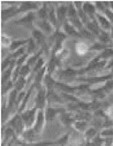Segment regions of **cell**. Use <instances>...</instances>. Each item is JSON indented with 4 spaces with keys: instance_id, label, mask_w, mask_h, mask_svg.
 Segmentation results:
<instances>
[{
    "instance_id": "55",
    "label": "cell",
    "mask_w": 113,
    "mask_h": 146,
    "mask_svg": "<svg viewBox=\"0 0 113 146\" xmlns=\"http://www.w3.org/2000/svg\"><path fill=\"white\" fill-rule=\"evenodd\" d=\"M28 54H24L23 56H22L21 57H20V58L18 60L17 62H16L17 66L20 67V66L22 64V63H23L24 60L26 59V57L28 56Z\"/></svg>"
},
{
    "instance_id": "38",
    "label": "cell",
    "mask_w": 113,
    "mask_h": 146,
    "mask_svg": "<svg viewBox=\"0 0 113 146\" xmlns=\"http://www.w3.org/2000/svg\"><path fill=\"white\" fill-rule=\"evenodd\" d=\"M67 15L69 18V19L77 17V12L72 3H70V4L69 5V7H68Z\"/></svg>"
},
{
    "instance_id": "7",
    "label": "cell",
    "mask_w": 113,
    "mask_h": 146,
    "mask_svg": "<svg viewBox=\"0 0 113 146\" xmlns=\"http://www.w3.org/2000/svg\"><path fill=\"white\" fill-rule=\"evenodd\" d=\"M64 111H65V110L64 108H48L46 109L44 113L46 120L47 121H52L58 113L61 114Z\"/></svg>"
},
{
    "instance_id": "1",
    "label": "cell",
    "mask_w": 113,
    "mask_h": 146,
    "mask_svg": "<svg viewBox=\"0 0 113 146\" xmlns=\"http://www.w3.org/2000/svg\"><path fill=\"white\" fill-rule=\"evenodd\" d=\"M7 125L8 127L14 130L17 138L24 131V128L25 127L23 120L19 113L15 115L12 117L7 123Z\"/></svg>"
},
{
    "instance_id": "49",
    "label": "cell",
    "mask_w": 113,
    "mask_h": 146,
    "mask_svg": "<svg viewBox=\"0 0 113 146\" xmlns=\"http://www.w3.org/2000/svg\"><path fill=\"white\" fill-rule=\"evenodd\" d=\"M28 54L33 53L35 50V44L33 40L30 38L28 42Z\"/></svg>"
},
{
    "instance_id": "42",
    "label": "cell",
    "mask_w": 113,
    "mask_h": 146,
    "mask_svg": "<svg viewBox=\"0 0 113 146\" xmlns=\"http://www.w3.org/2000/svg\"><path fill=\"white\" fill-rule=\"evenodd\" d=\"M72 23L74 25V27L78 28L79 31L83 29V25H82V22L79 20V19L78 17H75L73 18L69 19Z\"/></svg>"
},
{
    "instance_id": "17",
    "label": "cell",
    "mask_w": 113,
    "mask_h": 146,
    "mask_svg": "<svg viewBox=\"0 0 113 146\" xmlns=\"http://www.w3.org/2000/svg\"><path fill=\"white\" fill-rule=\"evenodd\" d=\"M34 87V84L32 85V86L30 87V89L28 90V92L26 93V94L25 95L24 98H23L22 102L21 104H20V107H19V109H18V113L20 114V113H21L22 112H23V111H24V109L25 108V106H26V105L28 102L29 101V98H30V95H31V94H32V91H33Z\"/></svg>"
},
{
    "instance_id": "26",
    "label": "cell",
    "mask_w": 113,
    "mask_h": 146,
    "mask_svg": "<svg viewBox=\"0 0 113 146\" xmlns=\"http://www.w3.org/2000/svg\"><path fill=\"white\" fill-rule=\"evenodd\" d=\"M46 70V67H43L39 71L37 72V74L35 78V82H34V87H36L37 89H40L42 88L41 87V82L43 78V77L44 74V72Z\"/></svg>"
},
{
    "instance_id": "50",
    "label": "cell",
    "mask_w": 113,
    "mask_h": 146,
    "mask_svg": "<svg viewBox=\"0 0 113 146\" xmlns=\"http://www.w3.org/2000/svg\"><path fill=\"white\" fill-rule=\"evenodd\" d=\"M80 34L81 36H83V37L87 39H92L93 37L92 34L91 32L86 31L83 28L80 31Z\"/></svg>"
},
{
    "instance_id": "2",
    "label": "cell",
    "mask_w": 113,
    "mask_h": 146,
    "mask_svg": "<svg viewBox=\"0 0 113 146\" xmlns=\"http://www.w3.org/2000/svg\"><path fill=\"white\" fill-rule=\"evenodd\" d=\"M36 111L37 108L34 107L31 109H28V110L25 111L20 113L24 123L25 128L26 129H31L32 126L34 125L36 121L35 115Z\"/></svg>"
},
{
    "instance_id": "51",
    "label": "cell",
    "mask_w": 113,
    "mask_h": 146,
    "mask_svg": "<svg viewBox=\"0 0 113 146\" xmlns=\"http://www.w3.org/2000/svg\"><path fill=\"white\" fill-rule=\"evenodd\" d=\"M104 13L107 17V18L111 23V25H113V12L109 9H107L105 11Z\"/></svg>"
},
{
    "instance_id": "3",
    "label": "cell",
    "mask_w": 113,
    "mask_h": 146,
    "mask_svg": "<svg viewBox=\"0 0 113 146\" xmlns=\"http://www.w3.org/2000/svg\"><path fill=\"white\" fill-rule=\"evenodd\" d=\"M37 96L35 98V106L37 109L43 110L46 106V102L47 101V91L43 88H41L38 90Z\"/></svg>"
},
{
    "instance_id": "35",
    "label": "cell",
    "mask_w": 113,
    "mask_h": 146,
    "mask_svg": "<svg viewBox=\"0 0 113 146\" xmlns=\"http://www.w3.org/2000/svg\"><path fill=\"white\" fill-rule=\"evenodd\" d=\"M38 15L39 17L42 19L43 20L46 21L47 19H48V13L47 11V7L46 3H45L43 5V7L39 11Z\"/></svg>"
},
{
    "instance_id": "47",
    "label": "cell",
    "mask_w": 113,
    "mask_h": 146,
    "mask_svg": "<svg viewBox=\"0 0 113 146\" xmlns=\"http://www.w3.org/2000/svg\"><path fill=\"white\" fill-rule=\"evenodd\" d=\"M12 81H9L7 82H6L5 84L2 86V95H4L9 90H10L12 86H13V84H12Z\"/></svg>"
},
{
    "instance_id": "43",
    "label": "cell",
    "mask_w": 113,
    "mask_h": 146,
    "mask_svg": "<svg viewBox=\"0 0 113 146\" xmlns=\"http://www.w3.org/2000/svg\"><path fill=\"white\" fill-rule=\"evenodd\" d=\"M9 113L10 112L8 110L7 106H6V104L4 103L2 106V121L3 123L5 122Z\"/></svg>"
},
{
    "instance_id": "8",
    "label": "cell",
    "mask_w": 113,
    "mask_h": 146,
    "mask_svg": "<svg viewBox=\"0 0 113 146\" xmlns=\"http://www.w3.org/2000/svg\"><path fill=\"white\" fill-rule=\"evenodd\" d=\"M112 77H113V73L108 74L107 76H102V77H90V78H79L78 80L88 82L89 84H95V83L96 84L98 82H106L109 80L112 79Z\"/></svg>"
},
{
    "instance_id": "11",
    "label": "cell",
    "mask_w": 113,
    "mask_h": 146,
    "mask_svg": "<svg viewBox=\"0 0 113 146\" xmlns=\"http://www.w3.org/2000/svg\"><path fill=\"white\" fill-rule=\"evenodd\" d=\"M54 88H58L63 93L71 94H74L77 89V87H70L68 86L67 84L65 83H62V82L56 83Z\"/></svg>"
},
{
    "instance_id": "46",
    "label": "cell",
    "mask_w": 113,
    "mask_h": 146,
    "mask_svg": "<svg viewBox=\"0 0 113 146\" xmlns=\"http://www.w3.org/2000/svg\"><path fill=\"white\" fill-rule=\"evenodd\" d=\"M42 52H43V50H41L38 53L36 54L35 56H33L32 57L30 58L29 59V60L28 61L27 64H28V66H33V65L35 63V62H37V60H39L38 58H39V57H40V56L41 55V54H42Z\"/></svg>"
},
{
    "instance_id": "21",
    "label": "cell",
    "mask_w": 113,
    "mask_h": 146,
    "mask_svg": "<svg viewBox=\"0 0 113 146\" xmlns=\"http://www.w3.org/2000/svg\"><path fill=\"white\" fill-rule=\"evenodd\" d=\"M74 119L75 120H89L91 119L92 115L89 112L87 111H77V113L75 115Z\"/></svg>"
},
{
    "instance_id": "62",
    "label": "cell",
    "mask_w": 113,
    "mask_h": 146,
    "mask_svg": "<svg viewBox=\"0 0 113 146\" xmlns=\"http://www.w3.org/2000/svg\"><path fill=\"white\" fill-rule=\"evenodd\" d=\"M20 146H24L23 145H22V144H20Z\"/></svg>"
},
{
    "instance_id": "18",
    "label": "cell",
    "mask_w": 113,
    "mask_h": 146,
    "mask_svg": "<svg viewBox=\"0 0 113 146\" xmlns=\"http://www.w3.org/2000/svg\"><path fill=\"white\" fill-rule=\"evenodd\" d=\"M37 8V5L35 3L33 2H23L22 3V4L19 8H18L17 13H20V12L27 11L31 9H34Z\"/></svg>"
},
{
    "instance_id": "12",
    "label": "cell",
    "mask_w": 113,
    "mask_h": 146,
    "mask_svg": "<svg viewBox=\"0 0 113 146\" xmlns=\"http://www.w3.org/2000/svg\"><path fill=\"white\" fill-rule=\"evenodd\" d=\"M60 120L62 123L65 126H70L75 121L74 116H72L71 113H67L65 111L60 114Z\"/></svg>"
},
{
    "instance_id": "34",
    "label": "cell",
    "mask_w": 113,
    "mask_h": 146,
    "mask_svg": "<svg viewBox=\"0 0 113 146\" xmlns=\"http://www.w3.org/2000/svg\"><path fill=\"white\" fill-rule=\"evenodd\" d=\"M26 84V80L23 77H20L15 82V89L18 91L20 92L24 88V85Z\"/></svg>"
},
{
    "instance_id": "24",
    "label": "cell",
    "mask_w": 113,
    "mask_h": 146,
    "mask_svg": "<svg viewBox=\"0 0 113 146\" xmlns=\"http://www.w3.org/2000/svg\"><path fill=\"white\" fill-rule=\"evenodd\" d=\"M99 133L98 130L94 127H91L85 132V137L86 141H89L92 140Z\"/></svg>"
},
{
    "instance_id": "4",
    "label": "cell",
    "mask_w": 113,
    "mask_h": 146,
    "mask_svg": "<svg viewBox=\"0 0 113 146\" xmlns=\"http://www.w3.org/2000/svg\"><path fill=\"white\" fill-rule=\"evenodd\" d=\"M45 120V115L43 111L42 110H39V111L37 112L36 121L33 127L36 134H40L42 133L44 129Z\"/></svg>"
},
{
    "instance_id": "58",
    "label": "cell",
    "mask_w": 113,
    "mask_h": 146,
    "mask_svg": "<svg viewBox=\"0 0 113 146\" xmlns=\"http://www.w3.org/2000/svg\"><path fill=\"white\" fill-rule=\"evenodd\" d=\"M74 4L76 5L77 7L78 8V10L81 9V6L82 5V2H75Z\"/></svg>"
},
{
    "instance_id": "10",
    "label": "cell",
    "mask_w": 113,
    "mask_h": 146,
    "mask_svg": "<svg viewBox=\"0 0 113 146\" xmlns=\"http://www.w3.org/2000/svg\"><path fill=\"white\" fill-rule=\"evenodd\" d=\"M54 38L56 39V42L53 47V56L56 53V52H57L61 47L62 43L65 38V35L64 33H61V32H57L54 35Z\"/></svg>"
},
{
    "instance_id": "36",
    "label": "cell",
    "mask_w": 113,
    "mask_h": 146,
    "mask_svg": "<svg viewBox=\"0 0 113 146\" xmlns=\"http://www.w3.org/2000/svg\"><path fill=\"white\" fill-rule=\"evenodd\" d=\"M107 95H108L113 91V80L111 79L105 82L104 86L102 87Z\"/></svg>"
},
{
    "instance_id": "48",
    "label": "cell",
    "mask_w": 113,
    "mask_h": 146,
    "mask_svg": "<svg viewBox=\"0 0 113 146\" xmlns=\"http://www.w3.org/2000/svg\"><path fill=\"white\" fill-rule=\"evenodd\" d=\"M78 15L80 17V18L82 20V22L83 23H86L87 24L88 22V18H87V17L86 15V14L84 13V11H83V9H80L78 10Z\"/></svg>"
},
{
    "instance_id": "53",
    "label": "cell",
    "mask_w": 113,
    "mask_h": 146,
    "mask_svg": "<svg viewBox=\"0 0 113 146\" xmlns=\"http://www.w3.org/2000/svg\"><path fill=\"white\" fill-rule=\"evenodd\" d=\"M44 64V62H43V60L42 58H39V60H37V63L36 64L35 68L34 69V72H38L40 70V68H42V66Z\"/></svg>"
},
{
    "instance_id": "52",
    "label": "cell",
    "mask_w": 113,
    "mask_h": 146,
    "mask_svg": "<svg viewBox=\"0 0 113 146\" xmlns=\"http://www.w3.org/2000/svg\"><path fill=\"white\" fill-rule=\"evenodd\" d=\"M24 52V47H20V48H18V49L15 53H14L11 56V58H12L18 57L20 56H21L22 54H23Z\"/></svg>"
},
{
    "instance_id": "25",
    "label": "cell",
    "mask_w": 113,
    "mask_h": 146,
    "mask_svg": "<svg viewBox=\"0 0 113 146\" xmlns=\"http://www.w3.org/2000/svg\"><path fill=\"white\" fill-rule=\"evenodd\" d=\"M36 25L38 26L39 28L41 29L42 31H43L44 33H50L53 31V28L52 26L50 25V24L48 23L46 21L43 20L40 22H37Z\"/></svg>"
},
{
    "instance_id": "41",
    "label": "cell",
    "mask_w": 113,
    "mask_h": 146,
    "mask_svg": "<svg viewBox=\"0 0 113 146\" xmlns=\"http://www.w3.org/2000/svg\"><path fill=\"white\" fill-rule=\"evenodd\" d=\"M57 60L56 58H54V57H52V58L50 60V62L48 64V74H51L53 72L54 68H55V66L57 65Z\"/></svg>"
},
{
    "instance_id": "14",
    "label": "cell",
    "mask_w": 113,
    "mask_h": 146,
    "mask_svg": "<svg viewBox=\"0 0 113 146\" xmlns=\"http://www.w3.org/2000/svg\"><path fill=\"white\" fill-rule=\"evenodd\" d=\"M47 101L48 104L54 102L61 103L63 102L61 97L57 95V94L54 92V90L47 91Z\"/></svg>"
},
{
    "instance_id": "16",
    "label": "cell",
    "mask_w": 113,
    "mask_h": 146,
    "mask_svg": "<svg viewBox=\"0 0 113 146\" xmlns=\"http://www.w3.org/2000/svg\"><path fill=\"white\" fill-rule=\"evenodd\" d=\"M18 8L15 7H12L2 11V19L3 21H6L8 18L13 17L15 14H18Z\"/></svg>"
},
{
    "instance_id": "33",
    "label": "cell",
    "mask_w": 113,
    "mask_h": 146,
    "mask_svg": "<svg viewBox=\"0 0 113 146\" xmlns=\"http://www.w3.org/2000/svg\"><path fill=\"white\" fill-rule=\"evenodd\" d=\"M69 134H66L64 136H62L58 139L54 141V145L57 146H66L68 144V140H69Z\"/></svg>"
},
{
    "instance_id": "30",
    "label": "cell",
    "mask_w": 113,
    "mask_h": 146,
    "mask_svg": "<svg viewBox=\"0 0 113 146\" xmlns=\"http://www.w3.org/2000/svg\"><path fill=\"white\" fill-rule=\"evenodd\" d=\"M20 144L23 145L24 146H53L54 145V141H33L30 143H19Z\"/></svg>"
},
{
    "instance_id": "56",
    "label": "cell",
    "mask_w": 113,
    "mask_h": 146,
    "mask_svg": "<svg viewBox=\"0 0 113 146\" xmlns=\"http://www.w3.org/2000/svg\"><path fill=\"white\" fill-rule=\"evenodd\" d=\"M96 7L100 11H105L107 8H106L105 5H104L103 3L102 2H96Z\"/></svg>"
},
{
    "instance_id": "57",
    "label": "cell",
    "mask_w": 113,
    "mask_h": 146,
    "mask_svg": "<svg viewBox=\"0 0 113 146\" xmlns=\"http://www.w3.org/2000/svg\"><path fill=\"white\" fill-rule=\"evenodd\" d=\"M10 58H11V56H9V57H8L7 59H5L4 62H3V64H2V70L3 71L5 68V67L10 63H11V62H10Z\"/></svg>"
},
{
    "instance_id": "27",
    "label": "cell",
    "mask_w": 113,
    "mask_h": 146,
    "mask_svg": "<svg viewBox=\"0 0 113 146\" xmlns=\"http://www.w3.org/2000/svg\"><path fill=\"white\" fill-rule=\"evenodd\" d=\"M44 84L46 87V91H50L54 90V86H55V81L52 78L51 74H47L44 77Z\"/></svg>"
},
{
    "instance_id": "61",
    "label": "cell",
    "mask_w": 113,
    "mask_h": 146,
    "mask_svg": "<svg viewBox=\"0 0 113 146\" xmlns=\"http://www.w3.org/2000/svg\"><path fill=\"white\" fill-rule=\"evenodd\" d=\"M110 7L111 9V11L113 12V1L110 2Z\"/></svg>"
},
{
    "instance_id": "59",
    "label": "cell",
    "mask_w": 113,
    "mask_h": 146,
    "mask_svg": "<svg viewBox=\"0 0 113 146\" xmlns=\"http://www.w3.org/2000/svg\"><path fill=\"white\" fill-rule=\"evenodd\" d=\"M107 68H111V69L113 70V58L111 61V62L109 64V65L107 66Z\"/></svg>"
},
{
    "instance_id": "32",
    "label": "cell",
    "mask_w": 113,
    "mask_h": 146,
    "mask_svg": "<svg viewBox=\"0 0 113 146\" xmlns=\"http://www.w3.org/2000/svg\"><path fill=\"white\" fill-rule=\"evenodd\" d=\"M98 37L100 42L102 43L109 45L108 43L111 41V37L110 36V35L107 32L102 31Z\"/></svg>"
},
{
    "instance_id": "15",
    "label": "cell",
    "mask_w": 113,
    "mask_h": 146,
    "mask_svg": "<svg viewBox=\"0 0 113 146\" xmlns=\"http://www.w3.org/2000/svg\"><path fill=\"white\" fill-rule=\"evenodd\" d=\"M33 36L37 44L42 46L43 48H46L47 49L46 44L45 42V36L40 31L36 30L34 31L33 32Z\"/></svg>"
},
{
    "instance_id": "40",
    "label": "cell",
    "mask_w": 113,
    "mask_h": 146,
    "mask_svg": "<svg viewBox=\"0 0 113 146\" xmlns=\"http://www.w3.org/2000/svg\"><path fill=\"white\" fill-rule=\"evenodd\" d=\"M110 47V45L105 44L102 43H97L94 44L93 46H92L90 50H105L106 48Z\"/></svg>"
},
{
    "instance_id": "20",
    "label": "cell",
    "mask_w": 113,
    "mask_h": 146,
    "mask_svg": "<svg viewBox=\"0 0 113 146\" xmlns=\"http://www.w3.org/2000/svg\"><path fill=\"white\" fill-rule=\"evenodd\" d=\"M87 28L88 29H89L91 32L96 36H98L101 33L102 30L100 28L98 23L95 21V19H93V21L92 22H89L87 24Z\"/></svg>"
},
{
    "instance_id": "19",
    "label": "cell",
    "mask_w": 113,
    "mask_h": 146,
    "mask_svg": "<svg viewBox=\"0 0 113 146\" xmlns=\"http://www.w3.org/2000/svg\"><path fill=\"white\" fill-rule=\"evenodd\" d=\"M72 125L75 130L81 133L85 132L87 129V123L86 121L75 120Z\"/></svg>"
},
{
    "instance_id": "54",
    "label": "cell",
    "mask_w": 113,
    "mask_h": 146,
    "mask_svg": "<svg viewBox=\"0 0 113 146\" xmlns=\"http://www.w3.org/2000/svg\"><path fill=\"white\" fill-rule=\"evenodd\" d=\"M103 146H113V138L108 137L104 138V142Z\"/></svg>"
},
{
    "instance_id": "44",
    "label": "cell",
    "mask_w": 113,
    "mask_h": 146,
    "mask_svg": "<svg viewBox=\"0 0 113 146\" xmlns=\"http://www.w3.org/2000/svg\"><path fill=\"white\" fill-rule=\"evenodd\" d=\"M48 19L53 25H57V19L56 18L54 8H52L48 12Z\"/></svg>"
},
{
    "instance_id": "60",
    "label": "cell",
    "mask_w": 113,
    "mask_h": 146,
    "mask_svg": "<svg viewBox=\"0 0 113 146\" xmlns=\"http://www.w3.org/2000/svg\"><path fill=\"white\" fill-rule=\"evenodd\" d=\"M110 37L112 40H113V26H112L110 30Z\"/></svg>"
},
{
    "instance_id": "29",
    "label": "cell",
    "mask_w": 113,
    "mask_h": 146,
    "mask_svg": "<svg viewBox=\"0 0 113 146\" xmlns=\"http://www.w3.org/2000/svg\"><path fill=\"white\" fill-rule=\"evenodd\" d=\"M64 30L65 32L72 36H74V37H81V35L80 33L78 32L75 29L74 27L72 25H71L69 23H65L64 25Z\"/></svg>"
},
{
    "instance_id": "5",
    "label": "cell",
    "mask_w": 113,
    "mask_h": 146,
    "mask_svg": "<svg viewBox=\"0 0 113 146\" xmlns=\"http://www.w3.org/2000/svg\"><path fill=\"white\" fill-rule=\"evenodd\" d=\"M36 133L33 128L28 129L24 130L21 135L20 139H18V141L21 143H30L34 141Z\"/></svg>"
},
{
    "instance_id": "28",
    "label": "cell",
    "mask_w": 113,
    "mask_h": 146,
    "mask_svg": "<svg viewBox=\"0 0 113 146\" xmlns=\"http://www.w3.org/2000/svg\"><path fill=\"white\" fill-rule=\"evenodd\" d=\"M60 97L62 100H65V101L69 102L71 103H77L79 101V100L78 98H77L73 94H67V93H63L61 92Z\"/></svg>"
},
{
    "instance_id": "45",
    "label": "cell",
    "mask_w": 113,
    "mask_h": 146,
    "mask_svg": "<svg viewBox=\"0 0 113 146\" xmlns=\"http://www.w3.org/2000/svg\"><path fill=\"white\" fill-rule=\"evenodd\" d=\"M29 72H30L29 66H28V64L24 65L22 67H20L19 74L20 75L21 77H24L25 76H26L29 74Z\"/></svg>"
},
{
    "instance_id": "6",
    "label": "cell",
    "mask_w": 113,
    "mask_h": 146,
    "mask_svg": "<svg viewBox=\"0 0 113 146\" xmlns=\"http://www.w3.org/2000/svg\"><path fill=\"white\" fill-rule=\"evenodd\" d=\"M78 73V72L71 69L62 71L59 74V80L63 82L62 83L65 84L67 82H70L75 79Z\"/></svg>"
},
{
    "instance_id": "31",
    "label": "cell",
    "mask_w": 113,
    "mask_h": 146,
    "mask_svg": "<svg viewBox=\"0 0 113 146\" xmlns=\"http://www.w3.org/2000/svg\"><path fill=\"white\" fill-rule=\"evenodd\" d=\"M100 60L102 59V60H106L109 58H113V48L111 47H108L106 48L103 52L98 56Z\"/></svg>"
},
{
    "instance_id": "9",
    "label": "cell",
    "mask_w": 113,
    "mask_h": 146,
    "mask_svg": "<svg viewBox=\"0 0 113 146\" xmlns=\"http://www.w3.org/2000/svg\"><path fill=\"white\" fill-rule=\"evenodd\" d=\"M34 19V15L33 13L30 12L26 16L23 18L19 19L18 21L15 22V23L18 24V25H24L27 27H32V22Z\"/></svg>"
},
{
    "instance_id": "22",
    "label": "cell",
    "mask_w": 113,
    "mask_h": 146,
    "mask_svg": "<svg viewBox=\"0 0 113 146\" xmlns=\"http://www.w3.org/2000/svg\"><path fill=\"white\" fill-rule=\"evenodd\" d=\"M82 9L86 14L89 15L91 18L94 19L93 15L95 13V7L94 5L88 2L85 3L83 5Z\"/></svg>"
},
{
    "instance_id": "37",
    "label": "cell",
    "mask_w": 113,
    "mask_h": 146,
    "mask_svg": "<svg viewBox=\"0 0 113 146\" xmlns=\"http://www.w3.org/2000/svg\"><path fill=\"white\" fill-rule=\"evenodd\" d=\"M100 135L103 138L112 137L113 138V127L104 129L101 132H99Z\"/></svg>"
},
{
    "instance_id": "39",
    "label": "cell",
    "mask_w": 113,
    "mask_h": 146,
    "mask_svg": "<svg viewBox=\"0 0 113 146\" xmlns=\"http://www.w3.org/2000/svg\"><path fill=\"white\" fill-rule=\"evenodd\" d=\"M29 42V40H19V41H14L12 42L10 46V50L11 51H14L16 50L17 48H19L20 46L24 44Z\"/></svg>"
},
{
    "instance_id": "13",
    "label": "cell",
    "mask_w": 113,
    "mask_h": 146,
    "mask_svg": "<svg viewBox=\"0 0 113 146\" xmlns=\"http://www.w3.org/2000/svg\"><path fill=\"white\" fill-rule=\"evenodd\" d=\"M96 15L99 24L100 26L102 27V28L104 30V31L106 32L107 31H110L112 27V25L110 22L108 21V19L107 18L102 15H100L98 14H96Z\"/></svg>"
},
{
    "instance_id": "23",
    "label": "cell",
    "mask_w": 113,
    "mask_h": 146,
    "mask_svg": "<svg viewBox=\"0 0 113 146\" xmlns=\"http://www.w3.org/2000/svg\"><path fill=\"white\" fill-rule=\"evenodd\" d=\"M67 11L68 7L61 6L57 8V15L58 19L60 23H62L65 19V17L67 14Z\"/></svg>"
}]
</instances>
